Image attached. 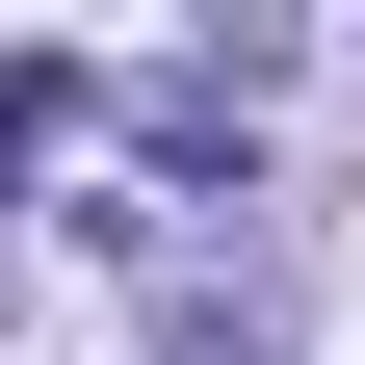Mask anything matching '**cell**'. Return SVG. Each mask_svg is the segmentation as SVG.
Returning <instances> with one entry per match:
<instances>
[{
	"label": "cell",
	"mask_w": 365,
	"mask_h": 365,
	"mask_svg": "<svg viewBox=\"0 0 365 365\" xmlns=\"http://www.w3.org/2000/svg\"><path fill=\"white\" fill-rule=\"evenodd\" d=\"M53 130H78V78H53V53H0V182L53 157Z\"/></svg>",
	"instance_id": "obj_1"
}]
</instances>
